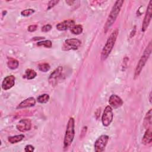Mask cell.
<instances>
[{"mask_svg": "<svg viewBox=\"0 0 152 152\" xmlns=\"http://www.w3.org/2000/svg\"><path fill=\"white\" fill-rule=\"evenodd\" d=\"M75 24V21L72 20H67L58 23L56 27L58 30L64 31L69 28H72Z\"/></svg>", "mask_w": 152, "mask_h": 152, "instance_id": "13", "label": "cell"}, {"mask_svg": "<svg viewBox=\"0 0 152 152\" xmlns=\"http://www.w3.org/2000/svg\"><path fill=\"white\" fill-rule=\"evenodd\" d=\"M31 126V122L28 119H23L17 124V129L20 132H25L30 130Z\"/></svg>", "mask_w": 152, "mask_h": 152, "instance_id": "10", "label": "cell"}, {"mask_svg": "<svg viewBox=\"0 0 152 152\" xmlns=\"http://www.w3.org/2000/svg\"><path fill=\"white\" fill-rule=\"evenodd\" d=\"M62 69H63L62 66H59L50 74L48 78L49 83H50V85H52V86H55L56 85L58 81L62 74Z\"/></svg>", "mask_w": 152, "mask_h": 152, "instance_id": "8", "label": "cell"}, {"mask_svg": "<svg viewBox=\"0 0 152 152\" xmlns=\"http://www.w3.org/2000/svg\"><path fill=\"white\" fill-rule=\"evenodd\" d=\"M24 135L23 134H19L14 136L9 137L8 138V140L10 143L14 144L22 141L24 139Z\"/></svg>", "mask_w": 152, "mask_h": 152, "instance_id": "19", "label": "cell"}, {"mask_svg": "<svg viewBox=\"0 0 152 152\" xmlns=\"http://www.w3.org/2000/svg\"><path fill=\"white\" fill-rule=\"evenodd\" d=\"M83 26L80 24L78 25H74L71 28V31L72 34H80L83 32Z\"/></svg>", "mask_w": 152, "mask_h": 152, "instance_id": "20", "label": "cell"}, {"mask_svg": "<svg viewBox=\"0 0 152 152\" xmlns=\"http://www.w3.org/2000/svg\"><path fill=\"white\" fill-rule=\"evenodd\" d=\"M113 115L112 109L110 106H107L104 110L102 117V122L103 125L104 126H109L111 124L113 120Z\"/></svg>", "mask_w": 152, "mask_h": 152, "instance_id": "6", "label": "cell"}, {"mask_svg": "<svg viewBox=\"0 0 152 152\" xmlns=\"http://www.w3.org/2000/svg\"><path fill=\"white\" fill-rule=\"evenodd\" d=\"M36 104V100L34 97H28L22 101L17 107V109H23L34 106Z\"/></svg>", "mask_w": 152, "mask_h": 152, "instance_id": "14", "label": "cell"}, {"mask_svg": "<svg viewBox=\"0 0 152 152\" xmlns=\"http://www.w3.org/2000/svg\"><path fill=\"white\" fill-rule=\"evenodd\" d=\"M151 15H152V1H150L143 21H142V27H141L142 31L143 32L145 31L148 28L151 19Z\"/></svg>", "mask_w": 152, "mask_h": 152, "instance_id": "7", "label": "cell"}, {"mask_svg": "<svg viewBox=\"0 0 152 152\" xmlns=\"http://www.w3.org/2000/svg\"><path fill=\"white\" fill-rule=\"evenodd\" d=\"M37 102L40 103H47L49 100V96L48 94H43L38 96Z\"/></svg>", "mask_w": 152, "mask_h": 152, "instance_id": "21", "label": "cell"}, {"mask_svg": "<svg viewBox=\"0 0 152 152\" xmlns=\"http://www.w3.org/2000/svg\"><path fill=\"white\" fill-rule=\"evenodd\" d=\"M34 147L30 144L27 145L24 148V151L26 152H32L34 151Z\"/></svg>", "mask_w": 152, "mask_h": 152, "instance_id": "27", "label": "cell"}, {"mask_svg": "<svg viewBox=\"0 0 152 152\" xmlns=\"http://www.w3.org/2000/svg\"><path fill=\"white\" fill-rule=\"evenodd\" d=\"M152 141V134L151 128H147L142 139V143L144 145H148Z\"/></svg>", "mask_w": 152, "mask_h": 152, "instance_id": "15", "label": "cell"}, {"mask_svg": "<svg viewBox=\"0 0 152 152\" xmlns=\"http://www.w3.org/2000/svg\"><path fill=\"white\" fill-rule=\"evenodd\" d=\"M37 25L36 24L30 25L28 27V31L30 32H33L37 30Z\"/></svg>", "mask_w": 152, "mask_h": 152, "instance_id": "28", "label": "cell"}, {"mask_svg": "<svg viewBox=\"0 0 152 152\" xmlns=\"http://www.w3.org/2000/svg\"><path fill=\"white\" fill-rule=\"evenodd\" d=\"M81 45V41L77 39H68L65 40L63 49L64 50H76Z\"/></svg>", "mask_w": 152, "mask_h": 152, "instance_id": "9", "label": "cell"}, {"mask_svg": "<svg viewBox=\"0 0 152 152\" xmlns=\"http://www.w3.org/2000/svg\"><path fill=\"white\" fill-rule=\"evenodd\" d=\"M59 2V1H56V0H53V1H50L48 4V8L47 10H49L50 8H52V7H53L55 5H56Z\"/></svg>", "mask_w": 152, "mask_h": 152, "instance_id": "25", "label": "cell"}, {"mask_svg": "<svg viewBox=\"0 0 152 152\" xmlns=\"http://www.w3.org/2000/svg\"><path fill=\"white\" fill-rule=\"evenodd\" d=\"M38 68L40 71L45 72L48 71L50 69V66L49 64L48 63H42V64H40L38 65Z\"/></svg>", "mask_w": 152, "mask_h": 152, "instance_id": "23", "label": "cell"}, {"mask_svg": "<svg viewBox=\"0 0 152 152\" xmlns=\"http://www.w3.org/2000/svg\"><path fill=\"white\" fill-rule=\"evenodd\" d=\"M151 47H152L151 42H150L148 45L146 47L145 49L144 50L142 55L141 56V58L140 59V60L137 65V66H136L135 70V73H134V78H135L139 76V75L140 74V73L142 71V69L143 68L144 66L146 64V62L147 61V60L151 54Z\"/></svg>", "mask_w": 152, "mask_h": 152, "instance_id": "4", "label": "cell"}, {"mask_svg": "<svg viewBox=\"0 0 152 152\" xmlns=\"http://www.w3.org/2000/svg\"><path fill=\"white\" fill-rule=\"evenodd\" d=\"M109 136L107 135H102L95 141L94 150L96 152H102L107 144Z\"/></svg>", "mask_w": 152, "mask_h": 152, "instance_id": "5", "label": "cell"}, {"mask_svg": "<svg viewBox=\"0 0 152 152\" xmlns=\"http://www.w3.org/2000/svg\"><path fill=\"white\" fill-rule=\"evenodd\" d=\"M151 110H152V109H150L147 112V113L144 117V126L146 129L150 128L151 125Z\"/></svg>", "mask_w": 152, "mask_h": 152, "instance_id": "16", "label": "cell"}, {"mask_svg": "<svg viewBox=\"0 0 152 152\" xmlns=\"http://www.w3.org/2000/svg\"><path fill=\"white\" fill-rule=\"evenodd\" d=\"M52 26L50 24H46L42 28V31L43 32H48L52 29Z\"/></svg>", "mask_w": 152, "mask_h": 152, "instance_id": "26", "label": "cell"}, {"mask_svg": "<svg viewBox=\"0 0 152 152\" xmlns=\"http://www.w3.org/2000/svg\"><path fill=\"white\" fill-rule=\"evenodd\" d=\"M34 12H35V11H34L33 9H31V8L26 9V10H24L22 11L21 12V15H23V16L28 17V16H30V15H31V14H33Z\"/></svg>", "mask_w": 152, "mask_h": 152, "instance_id": "24", "label": "cell"}, {"mask_svg": "<svg viewBox=\"0 0 152 152\" xmlns=\"http://www.w3.org/2000/svg\"><path fill=\"white\" fill-rule=\"evenodd\" d=\"M118 33H119L118 29H115L114 31H113V32L111 33V34L107 39L106 43L104 46L101 53L102 60L103 61L105 60L110 53L113 48V46L115 43V42L116 40L117 37L118 36Z\"/></svg>", "mask_w": 152, "mask_h": 152, "instance_id": "2", "label": "cell"}, {"mask_svg": "<svg viewBox=\"0 0 152 152\" xmlns=\"http://www.w3.org/2000/svg\"><path fill=\"white\" fill-rule=\"evenodd\" d=\"M45 37H33L32 40H40V39H44Z\"/></svg>", "mask_w": 152, "mask_h": 152, "instance_id": "29", "label": "cell"}, {"mask_svg": "<svg viewBox=\"0 0 152 152\" xmlns=\"http://www.w3.org/2000/svg\"><path fill=\"white\" fill-rule=\"evenodd\" d=\"M109 103L111 107L117 109L123 104L122 99L116 94H112L109 99Z\"/></svg>", "mask_w": 152, "mask_h": 152, "instance_id": "11", "label": "cell"}, {"mask_svg": "<svg viewBox=\"0 0 152 152\" xmlns=\"http://www.w3.org/2000/svg\"><path fill=\"white\" fill-rule=\"evenodd\" d=\"M37 75V73L35 71L31 69H27L25 71V74L23 77L27 80H32Z\"/></svg>", "mask_w": 152, "mask_h": 152, "instance_id": "17", "label": "cell"}, {"mask_svg": "<svg viewBox=\"0 0 152 152\" xmlns=\"http://www.w3.org/2000/svg\"><path fill=\"white\" fill-rule=\"evenodd\" d=\"M124 2V1L123 0H118L114 4L104 26V31L105 33L108 31L109 28L115 23L121 11V9L122 7Z\"/></svg>", "mask_w": 152, "mask_h": 152, "instance_id": "1", "label": "cell"}, {"mask_svg": "<svg viewBox=\"0 0 152 152\" xmlns=\"http://www.w3.org/2000/svg\"><path fill=\"white\" fill-rule=\"evenodd\" d=\"M7 65L9 68L11 69H15L18 68L19 65V62L17 59L10 58H8V61L7 62Z\"/></svg>", "mask_w": 152, "mask_h": 152, "instance_id": "18", "label": "cell"}, {"mask_svg": "<svg viewBox=\"0 0 152 152\" xmlns=\"http://www.w3.org/2000/svg\"><path fill=\"white\" fill-rule=\"evenodd\" d=\"M37 45L39 46H45V48H50L52 46V42L49 40H44V41H41V42H38L37 43Z\"/></svg>", "mask_w": 152, "mask_h": 152, "instance_id": "22", "label": "cell"}, {"mask_svg": "<svg viewBox=\"0 0 152 152\" xmlns=\"http://www.w3.org/2000/svg\"><path fill=\"white\" fill-rule=\"evenodd\" d=\"M75 121L73 118H70L68 121L65 134L64 140V147L67 148L72 143L75 135Z\"/></svg>", "mask_w": 152, "mask_h": 152, "instance_id": "3", "label": "cell"}, {"mask_svg": "<svg viewBox=\"0 0 152 152\" xmlns=\"http://www.w3.org/2000/svg\"><path fill=\"white\" fill-rule=\"evenodd\" d=\"M149 100H150V102L151 103V92H150V94H149Z\"/></svg>", "mask_w": 152, "mask_h": 152, "instance_id": "30", "label": "cell"}, {"mask_svg": "<svg viewBox=\"0 0 152 152\" xmlns=\"http://www.w3.org/2000/svg\"><path fill=\"white\" fill-rule=\"evenodd\" d=\"M15 78L14 75H11L7 76L2 83V88L4 90H7L12 88L15 84Z\"/></svg>", "mask_w": 152, "mask_h": 152, "instance_id": "12", "label": "cell"}]
</instances>
